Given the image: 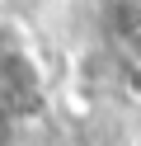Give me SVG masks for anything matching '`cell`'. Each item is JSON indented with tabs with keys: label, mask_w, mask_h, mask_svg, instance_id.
Masks as SVG:
<instances>
[{
	"label": "cell",
	"mask_w": 141,
	"mask_h": 146,
	"mask_svg": "<svg viewBox=\"0 0 141 146\" xmlns=\"http://www.w3.org/2000/svg\"><path fill=\"white\" fill-rule=\"evenodd\" d=\"M47 108V80L38 71V61L24 47L0 52V113L9 123H28Z\"/></svg>",
	"instance_id": "6da1fadb"
},
{
	"label": "cell",
	"mask_w": 141,
	"mask_h": 146,
	"mask_svg": "<svg viewBox=\"0 0 141 146\" xmlns=\"http://www.w3.org/2000/svg\"><path fill=\"white\" fill-rule=\"evenodd\" d=\"M122 52H127V66H141V19L122 33Z\"/></svg>",
	"instance_id": "7a4b0ae2"
},
{
	"label": "cell",
	"mask_w": 141,
	"mask_h": 146,
	"mask_svg": "<svg viewBox=\"0 0 141 146\" xmlns=\"http://www.w3.org/2000/svg\"><path fill=\"white\" fill-rule=\"evenodd\" d=\"M122 94L141 104V66H122Z\"/></svg>",
	"instance_id": "3957f363"
},
{
	"label": "cell",
	"mask_w": 141,
	"mask_h": 146,
	"mask_svg": "<svg viewBox=\"0 0 141 146\" xmlns=\"http://www.w3.org/2000/svg\"><path fill=\"white\" fill-rule=\"evenodd\" d=\"M0 146H14V123L0 113Z\"/></svg>",
	"instance_id": "277c9868"
}]
</instances>
